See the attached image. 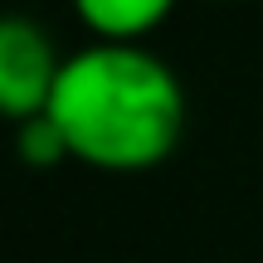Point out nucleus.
Masks as SVG:
<instances>
[{
  "label": "nucleus",
  "mask_w": 263,
  "mask_h": 263,
  "mask_svg": "<svg viewBox=\"0 0 263 263\" xmlns=\"http://www.w3.org/2000/svg\"><path fill=\"white\" fill-rule=\"evenodd\" d=\"M44 117L64 132L68 156L107 176H137L171 161L185 132V88L146 44H103L64 59Z\"/></svg>",
  "instance_id": "nucleus-1"
},
{
  "label": "nucleus",
  "mask_w": 263,
  "mask_h": 263,
  "mask_svg": "<svg viewBox=\"0 0 263 263\" xmlns=\"http://www.w3.org/2000/svg\"><path fill=\"white\" fill-rule=\"evenodd\" d=\"M59 68H64V59L39 20L0 15V117L5 122L20 127L44 112L54 98Z\"/></svg>",
  "instance_id": "nucleus-2"
},
{
  "label": "nucleus",
  "mask_w": 263,
  "mask_h": 263,
  "mask_svg": "<svg viewBox=\"0 0 263 263\" xmlns=\"http://www.w3.org/2000/svg\"><path fill=\"white\" fill-rule=\"evenodd\" d=\"M78 25L103 44H141L171 20L176 0H68Z\"/></svg>",
  "instance_id": "nucleus-3"
},
{
  "label": "nucleus",
  "mask_w": 263,
  "mask_h": 263,
  "mask_svg": "<svg viewBox=\"0 0 263 263\" xmlns=\"http://www.w3.org/2000/svg\"><path fill=\"white\" fill-rule=\"evenodd\" d=\"M15 146H20V161H25V166H34V171L73 161V156H68V141H64V132H59L54 122H49L44 112L15 127Z\"/></svg>",
  "instance_id": "nucleus-4"
}]
</instances>
